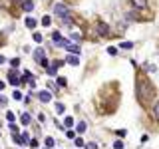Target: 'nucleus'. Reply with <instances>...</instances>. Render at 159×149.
<instances>
[{
  "mask_svg": "<svg viewBox=\"0 0 159 149\" xmlns=\"http://www.w3.org/2000/svg\"><path fill=\"white\" fill-rule=\"evenodd\" d=\"M155 96V90H153L151 82H147L145 78L137 80V97L141 99V104H149Z\"/></svg>",
  "mask_w": 159,
  "mask_h": 149,
  "instance_id": "nucleus-1",
  "label": "nucleus"
},
{
  "mask_svg": "<svg viewBox=\"0 0 159 149\" xmlns=\"http://www.w3.org/2000/svg\"><path fill=\"white\" fill-rule=\"evenodd\" d=\"M54 12H56V16H60L62 20L66 18V16H70V12H68V6H66V4H56V6H54Z\"/></svg>",
  "mask_w": 159,
  "mask_h": 149,
  "instance_id": "nucleus-2",
  "label": "nucleus"
},
{
  "mask_svg": "<svg viewBox=\"0 0 159 149\" xmlns=\"http://www.w3.org/2000/svg\"><path fill=\"white\" fill-rule=\"evenodd\" d=\"M96 30H98V34H99V36H107V34H109V26H107L106 22H98Z\"/></svg>",
  "mask_w": 159,
  "mask_h": 149,
  "instance_id": "nucleus-3",
  "label": "nucleus"
},
{
  "mask_svg": "<svg viewBox=\"0 0 159 149\" xmlns=\"http://www.w3.org/2000/svg\"><path fill=\"white\" fill-rule=\"evenodd\" d=\"M64 48H66L68 52H72L74 56H78V54H80V46H76V44H70V42H64Z\"/></svg>",
  "mask_w": 159,
  "mask_h": 149,
  "instance_id": "nucleus-4",
  "label": "nucleus"
},
{
  "mask_svg": "<svg viewBox=\"0 0 159 149\" xmlns=\"http://www.w3.org/2000/svg\"><path fill=\"white\" fill-rule=\"evenodd\" d=\"M38 99H40V102H44V104H48V102L52 99V93H50L48 90H44V91H40V93H38Z\"/></svg>",
  "mask_w": 159,
  "mask_h": 149,
  "instance_id": "nucleus-5",
  "label": "nucleus"
},
{
  "mask_svg": "<svg viewBox=\"0 0 159 149\" xmlns=\"http://www.w3.org/2000/svg\"><path fill=\"white\" fill-rule=\"evenodd\" d=\"M131 6L137 8V10H143L147 6V0H131Z\"/></svg>",
  "mask_w": 159,
  "mask_h": 149,
  "instance_id": "nucleus-6",
  "label": "nucleus"
},
{
  "mask_svg": "<svg viewBox=\"0 0 159 149\" xmlns=\"http://www.w3.org/2000/svg\"><path fill=\"white\" fill-rule=\"evenodd\" d=\"M52 40H54V44H56V46H64V40H62V34H60V32H54L52 34Z\"/></svg>",
  "mask_w": 159,
  "mask_h": 149,
  "instance_id": "nucleus-7",
  "label": "nucleus"
},
{
  "mask_svg": "<svg viewBox=\"0 0 159 149\" xmlns=\"http://www.w3.org/2000/svg\"><path fill=\"white\" fill-rule=\"evenodd\" d=\"M32 56H34V60H36V62H40V60L44 58V50H42V48H36V50L32 52Z\"/></svg>",
  "mask_w": 159,
  "mask_h": 149,
  "instance_id": "nucleus-8",
  "label": "nucleus"
},
{
  "mask_svg": "<svg viewBox=\"0 0 159 149\" xmlns=\"http://www.w3.org/2000/svg\"><path fill=\"white\" fill-rule=\"evenodd\" d=\"M24 24H26V28H30V30H34V28H36V24H38V22H36V20L32 18V16H28V18L24 20Z\"/></svg>",
  "mask_w": 159,
  "mask_h": 149,
  "instance_id": "nucleus-9",
  "label": "nucleus"
},
{
  "mask_svg": "<svg viewBox=\"0 0 159 149\" xmlns=\"http://www.w3.org/2000/svg\"><path fill=\"white\" fill-rule=\"evenodd\" d=\"M66 62H68L70 66H78V64H80V58H78V56H74V54H70V56L66 58Z\"/></svg>",
  "mask_w": 159,
  "mask_h": 149,
  "instance_id": "nucleus-10",
  "label": "nucleus"
},
{
  "mask_svg": "<svg viewBox=\"0 0 159 149\" xmlns=\"http://www.w3.org/2000/svg\"><path fill=\"white\" fill-rule=\"evenodd\" d=\"M86 121H78V125H76V133H84L86 131Z\"/></svg>",
  "mask_w": 159,
  "mask_h": 149,
  "instance_id": "nucleus-11",
  "label": "nucleus"
},
{
  "mask_svg": "<svg viewBox=\"0 0 159 149\" xmlns=\"http://www.w3.org/2000/svg\"><path fill=\"white\" fill-rule=\"evenodd\" d=\"M8 80H10V84L12 85H18L20 84V80H18V76L14 74V72H10V76H8Z\"/></svg>",
  "mask_w": 159,
  "mask_h": 149,
  "instance_id": "nucleus-12",
  "label": "nucleus"
},
{
  "mask_svg": "<svg viewBox=\"0 0 159 149\" xmlns=\"http://www.w3.org/2000/svg\"><path fill=\"white\" fill-rule=\"evenodd\" d=\"M50 24H52V18H50V16H48V14H46V16H44V18H42V26H50Z\"/></svg>",
  "mask_w": 159,
  "mask_h": 149,
  "instance_id": "nucleus-13",
  "label": "nucleus"
},
{
  "mask_svg": "<svg viewBox=\"0 0 159 149\" xmlns=\"http://www.w3.org/2000/svg\"><path fill=\"white\" fill-rule=\"evenodd\" d=\"M20 121L24 123V125H28V123H30V115H28V113H22V117H20Z\"/></svg>",
  "mask_w": 159,
  "mask_h": 149,
  "instance_id": "nucleus-14",
  "label": "nucleus"
},
{
  "mask_svg": "<svg viewBox=\"0 0 159 149\" xmlns=\"http://www.w3.org/2000/svg\"><path fill=\"white\" fill-rule=\"evenodd\" d=\"M119 48H123V50H129V48H133V44H131V42H121V44H119Z\"/></svg>",
  "mask_w": 159,
  "mask_h": 149,
  "instance_id": "nucleus-15",
  "label": "nucleus"
},
{
  "mask_svg": "<svg viewBox=\"0 0 159 149\" xmlns=\"http://www.w3.org/2000/svg\"><path fill=\"white\" fill-rule=\"evenodd\" d=\"M64 125H66L68 129H70V127L74 125V119H72V117H66V119H64Z\"/></svg>",
  "mask_w": 159,
  "mask_h": 149,
  "instance_id": "nucleus-16",
  "label": "nucleus"
},
{
  "mask_svg": "<svg viewBox=\"0 0 159 149\" xmlns=\"http://www.w3.org/2000/svg\"><path fill=\"white\" fill-rule=\"evenodd\" d=\"M66 84H68V80H66V78H58V82H56V85H60V88H64Z\"/></svg>",
  "mask_w": 159,
  "mask_h": 149,
  "instance_id": "nucleus-17",
  "label": "nucleus"
},
{
  "mask_svg": "<svg viewBox=\"0 0 159 149\" xmlns=\"http://www.w3.org/2000/svg\"><path fill=\"white\" fill-rule=\"evenodd\" d=\"M44 143H46V147L50 149V147H54V143H56V141H54L52 137H46V141H44Z\"/></svg>",
  "mask_w": 159,
  "mask_h": 149,
  "instance_id": "nucleus-18",
  "label": "nucleus"
},
{
  "mask_svg": "<svg viewBox=\"0 0 159 149\" xmlns=\"http://www.w3.org/2000/svg\"><path fill=\"white\" fill-rule=\"evenodd\" d=\"M10 131H12L14 135H18L20 131H18V125H16V123H10Z\"/></svg>",
  "mask_w": 159,
  "mask_h": 149,
  "instance_id": "nucleus-19",
  "label": "nucleus"
},
{
  "mask_svg": "<svg viewBox=\"0 0 159 149\" xmlns=\"http://www.w3.org/2000/svg\"><path fill=\"white\" fill-rule=\"evenodd\" d=\"M42 40H44V36H42V34H34V42H36V44H40V42H42Z\"/></svg>",
  "mask_w": 159,
  "mask_h": 149,
  "instance_id": "nucleus-20",
  "label": "nucleus"
},
{
  "mask_svg": "<svg viewBox=\"0 0 159 149\" xmlns=\"http://www.w3.org/2000/svg\"><path fill=\"white\" fill-rule=\"evenodd\" d=\"M32 8H34L32 2H24V10H26V12H32Z\"/></svg>",
  "mask_w": 159,
  "mask_h": 149,
  "instance_id": "nucleus-21",
  "label": "nucleus"
},
{
  "mask_svg": "<svg viewBox=\"0 0 159 149\" xmlns=\"http://www.w3.org/2000/svg\"><path fill=\"white\" fill-rule=\"evenodd\" d=\"M66 137H68V139H76V131L68 129V131H66Z\"/></svg>",
  "mask_w": 159,
  "mask_h": 149,
  "instance_id": "nucleus-22",
  "label": "nucleus"
},
{
  "mask_svg": "<svg viewBox=\"0 0 159 149\" xmlns=\"http://www.w3.org/2000/svg\"><path fill=\"white\" fill-rule=\"evenodd\" d=\"M10 66H12V68H18V66H20V60L18 58H12V60H10Z\"/></svg>",
  "mask_w": 159,
  "mask_h": 149,
  "instance_id": "nucleus-23",
  "label": "nucleus"
},
{
  "mask_svg": "<svg viewBox=\"0 0 159 149\" xmlns=\"http://www.w3.org/2000/svg\"><path fill=\"white\" fill-rule=\"evenodd\" d=\"M74 141H76V145H78V147H84V145H86V143H84V139H82V137H76Z\"/></svg>",
  "mask_w": 159,
  "mask_h": 149,
  "instance_id": "nucleus-24",
  "label": "nucleus"
},
{
  "mask_svg": "<svg viewBox=\"0 0 159 149\" xmlns=\"http://www.w3.org/2000/svg\"><path fill=\"white\" fill-rule=\"evenodd\" d=\"M6 119H8L10 123H14V119H16V117H14V113H12V111H8V113H6Z\"/></svg>",
  "mask_w": 159,
  "mask_h": 149,
  "instance_id": "nucleus-25",
  "label": "nucleus"
},
{
  "mask_svg": "<svg viewBox=\"0 0 159 149\" xmlns=\"http://www.w3.org/2000/svg\"><path fill=\"white\" fill-rule=\"evenodd\" d=\"M153 113H155V117L159 119V102H157L155 105H153Z\"/></svg>",
  "mask_w": 159,
  "mask_h": 149,
  "instance_id": "nucleus-26",
  "label": "nucleus"
},
{
  "mask_svg": "<svg viewBox=\"0 0 159 149\" xmlns=\"http://www.w3.org/2000/svg\"><path fill=\"white\" fill-rule=\"evenodd\" d=\"M107 54H109V56H115V54H117V50H115L113 46H109V48H107Z\"/></svg>",
  "mask_w": 159,
  "mask_h": 149,
  "instance_id": "nucleus-27",
  "label": "nucleus"
},
{
  "mask_svg": "<svg viewBox=\"0 0 159 149\" xmlns=\"http://www.w3.org/2000/svg\"><path fill=\"white\" fill-rule=\"evenodd\" d=\"M70 38H72L74 42H80V40H82V34H72V36H70Z\"/></svg>",
  "mask_w": 159,
  "mask_h": 149,
  "instance_id": "nucleus-28",
  "label": "nucleus"
},
{
  "mask_svg": "<svg viewBox=\"0 0 159 149\" xmlns=\"http://www.w3.org/2000/svg\"><path fill=\"white\" fill-rule=\"evenodd\" d=\"M84 147H86V149H98V143H86Z\"/></svg>",
  "mask_w": 159,
  "mask_h": 149,
  "instance_id": "nucleus-29",
  "label": "nucleus"
},
{
  "mask_svg": "<svg viewBox=\"0 0 159 149\" xmlns=\"http://www.w3.org/2000/svg\"><path fill=\"white\" fill-rule=\"evenodd\" d=\"M12 97L14 99H22V93H20L18 90H14V93H12Z\"/></svg>",
  "mask_w": 159,
  "mask_h": 149,
  "instance_id": "nucleus-30",
  "label": "nucleus"
},
{
  "mask_svg": "<svg viewBox=\"0 0 159 149\" xmlns=\"http://www.w3.org/2000/svg\"><path fill=\"white\" fill-rule=\"evenodd\" d=\"M115 133H117V137H125V135H127V131H125V129H117Z\"/></svg>",
  "mask_w": 159,
  "mask_h": 149,
  "instance_id": "nucleus-31",
  "label": "nucleus"
},
{
  "mask_svg": "<svg viewBox=\"0 0 159 149\" xmlns=\"http://www.w3.org/2000/svg\"><path fill=\"white\" fill-rule=\"evenodd\" d=\"M40 64L44 66V68H50V62H48V60H46V58H42V60H40Z\"/></svg>",
  "mask_w": 159,
  "mask_h": 149,
  "instance_id": "nucleus-32",
  "label": "nucleus"
},
{
  "mask_svg": "<svg viewBox=\"0 0 159 149\" xmlns=\"http://www.w3.org/2000/svg\"><path fill=\"white\" fill-rule=\"evenodd\" d=\"M56 111H58V113H64V105H62V104H56Z\"/></svg>",
  "mask_w": 159,
  "mask_h": 149,
  "instance_id": "nucleus-33",
  "label": "nucleus"
},
{
  "mask_svg": "<svg viewBox=\"0 0 159 149\" xmlns=\"http://www.w3.org/2000/svg\"><path fill=\"white\" fill-rule=\"evenodd\" d=\"M113 147H115V149H123V143H121V141H115V143H113Z\"/></svg>",
  "mask_w": 159,
  "mask_h": 149,
  "instance_id": "nucleus-34",
  "label": "nucleus"
},
{
  "mask_svg": "<svg viewBox=\"0 0 159 149\" xmlns=\"http://www.w3.org/2000/svg\"><path fill=\"white\" fill-rule=\"evenodd\" d=\"M6 102H8L6 97H4V96H0V105H2V107H4V105H6Z\"/></svg>",
  "mask_w": 159,
  "mask_h": 149,
  "instance_id": "nucleus-35",
  "label": "nucleus"
},
{
  "mask_svg": "<svg viewBox=\"0 0 159 149\" xmlns=\"http://www.w3.org/2000/svg\"><path fill=\"white\" fill-rule=\"evenodd\" d=\"M28 143H30V147H38V141H36V139H30Z\"/></svg>",
  "mask_w": 159,
  "mask_h": 149,
  "instance_id": "nucleus-36",
  "label": "nucleus"
},
{
  "mask_svg": "<svg viewBox=\"0 0 159 149\" xmlns=\"http://www.w3.org/2000/svg\"><path fill=\"white\" fill-rule=\"evenodd\" d=\"M0 64H6V58L4 56H0Z\"/></svg>",
  "mask_w": 159,
  "mask_h": 149,
  "instance_id": "nucleus-37",
  "label": "nucleus"
},
{
  "mask_svg": "<svg viewBox=\"0 0 159 149\" xmlns=\"http://www.w3.org/2000/svg\"><path fill=\"white\" fill-rule=\"evenodd\" d=\"M4 90V82H2V80H0V91Z\"/></svg>",
  "mask_w": 159,
  "mask_h": 149,
  "instance_id": "nucleus-38",
  "label": "nucleus"
},
{
  "mask_svg": "<svg viewBox=\"0 0 159 149\" xmlns=\"http://www.w3.org/2000/svg\"><path fill=\"white\" fill-rule=\"evenodd\" d=\"M24 2H32V0H24Z\"/></svg>",
  "mask_w": 159,
  "mask_h": 149,
  "instance_id": "nucleus-39",
  "label": "nucleus"
},
{
  "mask_svg": "<svg viewBox=\"0 0 159 149\" xmlns=\"http://www.w3.org/2000/svg\"><path fill=\"white\" fill-rule=\"evenodd\" d=\"M46 149H48V147H46Z\"/></svg>",
  "mask_w": 159,
  "mask_h": 149,
  "instance_id": "nucleus-40",
  "label": "nucleus"
}]
</instances>
